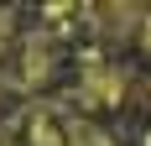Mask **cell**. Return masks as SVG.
Returning a JSON list of instances; mask_svg holds the SVG:
<instances>
[{"label":"cell","mask_w":151,"mask_h":146,"mask_svg":"<svg viewBox=\"0 0 151 146\" xmlns=\"http://www.w3.org/2000/svg\"><path fill=\"white\" fill-rule=\"evenodd\" d=\"M0 146H5V141H0Z\"/></svg>","instance_id":"obj_2"},{"label":"cell","mask_w":151,"mask_h":146,"mask_svg":"<svg viewBox=\"0 0 151 146\" xmlns=\"http://www.w3.org/2000/svg\"><path fill=\"white\" fill-rule=\"evenodd\" d=\"M0 37H5V21H0ZM0 47H5V42H0Z\"/></svg>","instance_id":"obj_1"}]
</instances>
